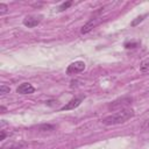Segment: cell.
<instances>
[{"instance_id":"obj_9","label":"cell","mask_w":149,"mask_h":149,"mask_svg":"<svg viewBox=\"0 0 149 149\" xmlns=\"http://www.w3.org/2000/svg\"><path fill=\"white\" fill-rule=\"evenodd\" d=\"M140 71L142 72H146V71H149V57H147L146 59H143L140 64Z\"/></svg>"},{"instance_id":"obj_8","label":"cell","mask_w":149,"mask_h":149,"mask_svg":"<svg viewBox=\"0 0 149 149\" xmlns=\"http://www.w3.org/2000/svg\"><path fill=\"white\" fill-rule=\"evenodd\" d=\"M23 146L24 143L22 142H7L1 147V149H20Z\"/></svg>"},{"instance_id":"obj_10","label":"cell","mask_w":149,"mask_h":149,"mask_svg":"<svg viewBox=\"0 0 149 149\" xmlns=\"http://www.w3.org/2000/svg\"><path fill=\"white\" fill-rule=\"evenodd\" d=\"M56 126L54 125H41L38 126V130L41 132H50V130H55Z\"/></svg>"},{"instance_id":"obj_2","label":"cell","mask_w":149,"mask_h":149,"mask_svg":"<svg viewBox=\"0 0 149 149\" xmlns=\"http://www.w3.org/2000/svg\"><path fill=\"white\" fill-rule=\"evenodd\" d=\"M133 101V98L130 97H122L119 98L116 100H114L113 102H111L109 105V109H123L127 105H129Z\"/></svg>"},{"instance_id":"obj_5","label":"cell","mask_w":149,"mask_h":149,"mask_svg":"<svg viewBox=\"0 0 149 149\" xmlns=\"http://www.w3.org/2000/svg\"><path fill=\"white\" fill-rule=\"evenodd\" d=\"M84 100V95H80V97H76L73 99H71L69 102H66L63 107H61V111H69V109H74L76 107H78L81 101Z\"/></svg>"},{"instance_id":"obj_13","label":"cell","mask_w":149,"mask_h":149,"mask_svg":"<svg viewBox=\"0 0 149 149\" xmlns=\"http://www.w3.org/2000/svg\"><path fill=\"white\" fill-rule=\"evenodd\" d=\"M72 5V1H68V2H63L59 7H58V12H63V10H65V9H68L70 6Z\"/></svg>"},{"instance_id":"obj_12","label":"cell","mask_w":149,"mask_h":149,"mask_svg":"<svg viewBox=\"0 0 149 149\" xmlns=\"http://www.w3.org/2000/svg\"><path fill=\"white\" fill-rule=\"evenodd\" d=\"M140 45V42L139 41H135V42H126L125 43V47L127 48V49H133V48H136V47H139Z\"/></svg>"},{"instance_id":"obj_11","label":"cell","mask_w":149,"mask_h":149,"mask_svg":"<svg viewBox=\"0 0 149 149\" xmlns=\"http://www.w3.org/2000/svg\"><path fill=\"white\" fill-rule=\"evenodd\" d=\"M147 15H148V14H143V15H140V16H137V17H136L134 21H132L130 26H132V27H135V26H137L140 22H142V21L144 20V17H146Z\"/></svg>"},{"instance_id":"obj_17","label":"cell","mask_w":149,"mask_h":149,"mask_svg":"<svg viewBox=\"0 0 149 149\" xmlns=\"http://www.w3.org/2000/svg\"><path fill=\"white\" fill-rule=\"evenodd\" d=\"M1 111H2L1 113H5V107H3V106H1Z\"/></svg>"},{"instance_id":"obj_4","label":"cell","mask_w":149,"mask_h":149,"mask_svg":"<svg viewBox=\"0 0 149 149\" xmlns=\"http://www.w3.org/2000/svg\"><path fill=\"white\" fill-rule=\"evenodd\" d=\"M41 21H42V15H29L23 19V24L28 28H34Z\"/></svg>"},{"instance_id":"obj_15","label":"cell","mask_w":149,"mask_h":149,"mask_svg":"<svg viewBox=\"0 0 149 149\" xmlns=\"http://www.w3.org/2000/svg\"><path fill=\"white\" fill-rule=\"evenodd\" d=\"M8 12V7L5 3H0V15H3Z\"/></svg>"},{"instance_id":"obj_7","label":"cell","mask_w":149,"mask_h":149,"mask_svg":"<svg viewBox=\"0 0 149 149\" xmlns=\"http://www.w3.org/2000/svg\"><path fill=\"white\" fill-rule=\"evenodd\" d=\"M34 91H35L34 86H33L31 84H29V83H22V84H20V85L17 86V88H16V92L20 93V94H30V93H33Z\"/></svg>"},{"instance_id":"obj_16","label":"cell","mask_w":149,"mask_h":149,"mask_svg":"<svg viewBox=\"0 0 149 149\" xmlns=\"http://www.w3.org/2000/svg\"><path fill=\"white\" fill-rule=\"evenodd\" d=\"M5 137H6V133H5V130H1V134H0V140H5Z\"/></svg>"},{"instance_id":"obj_14","label":"cell","mask_w":149,"mask_h":149,"mask_svg":"<svg viewBox=\"0 0 149 149\" xmlns=\"http://www.w3.org/2000/svg\"><path fill=\"white\" fill-rule=\"evenodd\" d=\"M9 91H10L9 86H6L5 84H2V85L0 86V94H1V95H5V94L9 93Z\"/></svg>"},{"instance_id":"obj_6","label":"cell","mask_w":149,"mask_h":149,"mask_svg":"<svg viewBox=\"0 0 149 149\" xmlns=\"http://www.w3.org/2000/svg\"><path fill=\"white\" fill-rule=\"evenodd\" d=\"M99 22H100V17H93V19H91L88 22H86V23L81 27L80 33H81V34H87V33L91 31Z\"/></svg>"},{"instance_id":"obj_3","label":"cell","mask_w":149,"mask_h":149,"mask_svg":"<svg viewBox=\"0 0 149 149\" xmlns=\"http://www.w3.org/2000/svg\"><path fill=\"white\" fill-rule=\"evenodd\" d=\"M84 70H85V63L81 61H76L66 68V73L68 74H74V73H79Z\"/></svg>"},{"instance_id":"obj_1","label":"cell","mask_w":149,"mask_h":149,"mask_svg":"<svg viewBox=\"0 0 149 149\" xmlns=\"http://www.w3.org/2000/svg\"><path fill=\"white\" fill-rule=\"evenodd\" d=\"M134 111L132 108H123V109H119L118 112L107 115L102 119V123L106 126H113V125H119V123H123L126 121H128L129 119H132L134 116Z\"/></svg>"}]
</instances>
